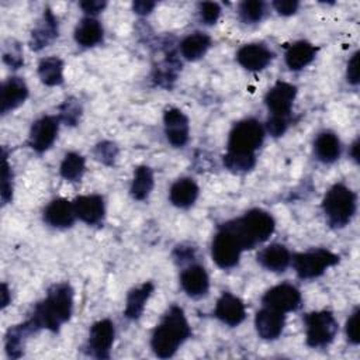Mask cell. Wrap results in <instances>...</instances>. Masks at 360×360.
Returning a JSON list of instances; mask_svg holds the SVG:
<instances>
[{"instance_id":"cell-26","label":"cell","mask_w":360,"mask_h":360,"mask_svg":"<svg viewBox=\"0 0 360 360\" xmlns=\"http://www.w3.org/2000/svg\"><path fill=\"white\" fill-rule=\"evenodd\" d=\"M211 46V38L204 32H193L180 42V52L187 60L202 58Z\"/></svg>"},{"instance_id":"cell-28","label":"cell","mask_w":360,"mask_h":360,"mask_svg":"<svg viewBox=\"0 0 360 360\" xmlns=\"http://www.w3.org/2000/svg\"><path fill=\"white\" fill-rule=\"evenodd\" d=\"M75 39L82 46H94L103 39V27L101 24L91 18L86 17L80 20L75 30Z\"/></svg>"},{"instance_id":"cell-2","label":"cell","mask_w":360,"mask_h":360,"mask_svg":"<svg viewBox=\"0 0 360 360\" xmlns=\"http://www.w3.org/2000/svg\"><path fill=\"white\" fill-rule=\"evenodd\" d=\"M191 330L180 307L172 305L152 333L150 346L158 357H172Z\"/></svg>"},{"instance_id":"cell-3","label":"cell","mask_w":360,"mask_h":360,"mask_svg":"<svg viewBox=\"0 0 360 360\" xmlns=\"http://www.w3.org/2000/svg\"><path fill=\"white\" fill-rule=\"evenodd\" d=\"M222 226L235 236L242 250H245L252 249L269 239L274 231L276 222L269 212L255 208L248 211L240 218L224 224Z\"/></svg>"},{"instance_id":"cell-24","label":"cell","mask_w":360,"mask_h":360,"mask_svg":"<svg viewBox=\"0 0 360 360\" xmlns=\"http://www.w3.org/2000/svg\"><path fill=\"white\" fill-rule=\"evenodd\" d=\"M315 53L316 48L312 44L307 41H298L287 49L285 63L291 70H300L312 62Z\"/></svg>"},{"instance_id":"cell-33","label":"cell","mask_w":360,"mask_h":360,"mask_svg":"<svg viewBox=\"0 0 360 360\" xmlns=\"http://www.w3.org/2000/svg\"><path fill=\"white\" fill-rule=\"evenodd\" d=\"M264 14V4L259 0H248L240 3L239 15L245 22H257Z\"/></svg>"},{"instance_id":"cell-8","label":"cell","mask_w":360,"mask_h":360,"mask_svg":"<svg viewBox=\"0 0 360 360\" xmlns=\"http://www.w3.org/2000/svg\"><path fill=\"white\" fill-rule=\"evenodd\" d=\"M242 248L235 239V236L224 226L215 233L211 245V255L214 262L222 267L229 269L233 267L240 257Z\"/></svg>"},{"instance_id":"cell-36","label":"cell","mask_w":360,"mask_h":360,"mask_svg":"<svg viewBox=\"0 0 360 360\" xmlns=\"http://www.w3.org/2000/svg\"><path fill=\"white\" fill-rule=\"evenodd\" d=\"M200 17L205 24H214L221 13V7L215 1H204L200 4Z\"/></svg>"},{"instance_id":"cell-38","label":"cell","mask_w":360,"mask_h":360,"mask_svg":"<svg viewBox=\"0 0 360 360\" xmlns=\"http://www.w3.org/2000/svg\"><path fill=\"white\" fill-rule=\"evenodd\" d=\"M359 308H356L353 311V314L349 316L347 322H346V336L349 339L350 343L357 345L360 342V332H359Z\"/></svg>"},{"instance_id":"cell-41","label":"cell","mask_w":360,"mask_h":360,"mask_svg":"<svg viewBox=\"0 0 360 360\" xmlns=\"http://www.w3.org/2000/svg\"><path fill=\"white\" fill-rule=\"evenodd\" d=\"M276 11L281 15H291L298 8V1L295 0H276L273 3Z\"/></svg>"},{"instance_id":"cell-7","label":"cell","mask_w":360,"mask_h":360,"mask_svg":"<svg viewBox=\"0 0 360 360\" xmlns=\"http://www.w3.org/2000/svg\"><path fill=\"white\" fill-rule=\"evenodd\" d=\"M338 262L339 256L326 249H312L304 253H297L292 259L294 269L301 278L318 277Z\"/></svg>"},{"instance_id":"cell-15","label":"cell","mask_w":360,"mask_h":360,"mask_svg":"<svg viewBox=\"0 0 360 360\" xmlns=\"http://www.w3.org/2000/svg\"><path fill=\"white\" fill-rule=\"evenodd\" d=\"M214 314L224 323L229 326H236L245 319L246 309L243 302L238 297L231 292H222V295L217 301Z\"/></svg>"},{"instance_id":"cell-44","label":"cell","mask_w":360,"mask_h":360,"mask_svg":"<svg viewBox=\"0 0 360 360\" xmlns=\"http://www.w3.org/2000/svg\"><path fill=\"white\" fill-rule=\"evenodd\" d=\"M134 7V11L138 13V14H148L152 11V8L155 7V3L153 1H135L132 4Z\"/></svg>"},{"instance_id":"cell-32","label":"cell","mask_w":360,"mask_h":360,"mask_svg":"<svg viewBox=\"0 0 360 360\" xmlns=\"http://www.w3.org/2000/svg\"><path fill=\"white\" fill-rule=\"evenodd\" d=\"M255 155H239V153H226L224 156V165L236 173H243L250 170L255 166Z\"/></svg>"},{"instance_id":"cell-22","label":"cell","mask_w":360,"mask_h":360,"mask_svg":"<svg viewBox=\"0 0 360 360\" xmlns=\"http://www.w3.org/2000/svg\"><path fill=\"white\" fill-rule=\"evenodd\" d=\"M257 260L263 267H266L270 271H284L290 264L291 256L285 246L280 243H273L264 248L257 255Z\"/></svg>"},{"instance_id":"cell-19","label":"cell","mask_w":360,"mask_h":360,"mask_svg":"<svg viewBox=\"0 0 360 360\" xmlns=\"http://www.w3.org/2000/svg\"><path fill=\"white\" fill-rule=\"evenodd\" d=\"M181 288L190 297H201L208 291L210 280L205 269L198 264H191L183 270L180 276Z\"/></svg>"},{"instance_id":"cell-21","label":"cell","mask_w":360,"mask_h":360,"mask_svg":"<svg viewBox=\"0 0 360 360\" xmlns=\"http://www.w3.org/2000/svg\"><path fill=\"white\" fill-rule=\"evenodd\" d=\"M58 37V21L51 10H45L42 18L38 21L35 28L31 32V48L39 51L46 46Z\"/></svg>"},{"instance_id":"cell-43","label":"cell","mask_w":360,"mask_h":360,"mask_svg":"<svg viewBox=\"0 0 360 360\" xmlns=\"http://www.w3.org/2000/svg\"><path fill=\"white\" fill-rule=\"evenodd\" d=\"M105 4H107L105 1H100V0H87V1H82L80 7L83 8L84 13L94 15V14H98L100 11H103Z\"/></svg>"},{"instance_id":"cell-18","label":"cell","mask_w":360,"mask_h":360,"mask_svg":"<svg viewBox=\"0 0 360 360\" xmlns=\"http://www.w3.org/2000/svg\"><path fill=\"white\" fill-rule=\"evenodd\" d=\"M44 218L53 228L70 226L76 218L73 202L65 198L52 200L45 208Z\"/></svg>"},{"instance_id":"cell-12","label":"cell","mask_w":360,"mask_h":360,"mask_svg":"<svg viewBox=\"0 0 360 360\" xmlns=\"http://www.w3.org/2000/svg\"><path fill=\"white\" fill-rule=\"evenodd\" d=\"M295 86L285 82H278L267 91L264 101L273 115H288L295 100Z\"/></svg>"},{"instance_id":"cell-6","label":"cell","mask_w":360,"mask_h":360,"mask_svg":"<svg viewBox=\"0 0 360 360\" xmlns=\"http://www.w3.org/2000/svg\"><path fill=\"white\" fill-rule=\"evenodd\" d=\"M304 322L307 345L311 347H323L329 345L336 336L338 322L329 311L307 314Z\"/></svg>"},{"instance_id":"cell-39","label":"cell","mask_w":360,"mask_h":360,"mask_svg":"<svg viewBox=\"0 0 360 360\" xmlns=\"http://www.w3.org/2000/svg\"><path fill=\"white\" fill-rule=\"evenodd\" d=\"M288 121H287V115H271L266 124L267 131L273 135V136H280L284 134V131L287 129Z\"/></svg>"},{"instance_id":"cell-10","label":"cell","mask_w":360,"mask_h":360,"mask_svg":"<svg viewBox=\"0 0 360 360\" xmlns=\"http://www.w3.org/2000/svg\"><path fill=\"white\" fill-rule=\"evenodd\" d=\"M59 129V118L55 115H44L37 120L30 131V146L37 152H45L52 146Z\"/></svg>"},{"instance_id":"cell-9","label":"cell","mask_w":360,"mask_h":360,"mask_svg":"<svg viewBox=\"0 0 360 360\" xmlns=\"http://www.w3.org/2000/svg\"><path fill=\"white\" fill-rule=\"evenodd\" d=\"M264 307L273 308L283 314L295 311L301 302V294L292 284H278L270 288L262 298Z\"/></svg>"},{"instance_id":"cell-11","label":"cell","mask_w":360,"mask_h":360,"mask_svg":"<svg viewBox=\"0 0 360 360\" xmlns=\"http://www.w3.org/2000/svg\"><path fill=\"white\" fill-rule=\"evenodd\" d=\"M115 329L110 319H101L96 322L89 335V349L97 359H108L110 349L114 343Z\"/></svg>"},{"instance_id":"cell-45","label":"cell","mask_w":360,"mask_h":360,"mask_svg":"<svg viewBox=\"0 0 360 360\" xmlns=\"http://www.w3.org/2000/svg\"><path fill=\"white\" fill-rule=\"evenodd\" d=\"M1 295H3L1 307L4 308V307L8 304V290H7V285H6V284H3V285H1Z\"/></svg>"},{"instance_id":"cell-31","label":"cell","mask_w":360,"mask_h":360,"mask_svg":"<svg viewBox=\"0 0 360 360\" xmlns=\"http://www.w3.org/2000/svg\"><path fill=\"white\" fill-rule=\"evenodd\" d=\"M60 176L69 181H77L84 173V158L76 152L65 155L60 163Z\"/></svg>"},{"instance_id":"cell-14","label":"cell","mask_w":360,"mask_h":360,"mask_svg":"<svg viewBox=\"0 0 360 360\" xmlns=\"http://www.w3.org/2000/svg\"><path fill=\"white\" fill-rule=\"evenodd\" d=\"M284 322H285L284 314L269 307L262 308L255 318L256 332L262 339H266V340L277 339L283 332Z\"/></svg>"},{"instance_id":"cell-46","label":"cell","mask_w":360,"mask_h":360,"mask_svg":"<svg viewBox=\"0 0 360 360\" xmlns=\"http://www.w3.org/2000/svg\"><path fill=\"white\" fill-rule=\"evenodd\" d=\"M359 143H360V141L356 139L354 143L352 145V156H353V159H354L356 162H359V153H357V150H359Z\"/></svg>"},{"instance_id":"cell-37","label":"cell","mask_w":360,"mask_h":360,"mask_svg":"<svg viewBox=\"0 0 360 360\" xmlns=\"http://www.w3.org/2000/svg\"><path fill=\"white\" fill-rule=\"evenodd\" d=\"M80 117V107L77 103L72 100H66L60 107V117L59 120H63L66 124L75 125Z\"/></svg>"},{"instance_id":"cell-20","label":"cell","mask_w":360,"mask_h":360,"mask_svg":"<svg viewBox=\"0 0 360 360\" xmlns=\"http://www.w3.org/2000/svg\"><path fill=\"white\" fill-rule=\"evenodd\" d=\"M28 87L20 77H10L1 86V112L6 114L25 101Z\"/></svg>"},{"instance_id":"cell-17","label":"cell","mask_w":360,"mask_h":360,"mask_svg":"<svg viewBox=\"0 0 360 360\" xmlns=\"http://www.w3.org/2000/svg\"><path fill=\"white\" fill-rule=\"evenodd\" d=\"M73 207L76 217L89 225H96L104 218V200L98 194L80 195L73 201Z\"/></svg>"},{"instance_id":"cell-5","label":"cell","mask_w":360,"mask_h":360,"mask_svg":"<svg viewBox=\"0 0 360 360\" xmlns=\"http://www.w3.org/2000/svg\"><path fill=\"white\" fill-rule=\"evenodd\" d=\"M264 139V129L255 118L239 121L231 131L228 152L239 155H255V150Z\"/></svg>"},{"instance_id":"cell-30","label":"cell","mask_w":360,"mask_h":360,"mask_svg":"<svg viewBox=\"0 0 360 360\" xmlns=\"http://www.w3.org/2000/svg\"><path fill=\"white\" fill-rule=\"evenodd\" d=\"M153 188V173L148 166H138L134 173L131 194L135 200H145Z\"/></svg>"},{"instance_id":"cell-23","label":"cell","mask_w":360,"mask_h":360,"mask_svg":"<svg viewBox=\"0 0 360 360\" xmlns=\"http://www.w3.org/2000/svg\"><path fill=\"white\" fill-rule=\"evenodd\" d=\"M198 197V186L193 179L183 177L173 183L169 191V198L173 205L187 208L194 204Z\"/></svg>"},{"instance_id":"cell-25","label":"cell","mask_w":360,"mask_h":360,"mask_svg":"<svg viewBox=\"0 0 360 360\" xmlns=\"http://www.w3.org/2000/svg\"><path fill=\"white\" fill-rule=\"evenodd\" d=\"M153 291V284L152 283H143L142 285L131 290L127 295V304H125V316L129 319H138L143 309L148 298L150 297Z\"/></svg>"},{"instance_id":"cell-29","label":"cell","mask_w":360,"mask_h":360,"mask_svg":"<svg viewBox=\"0 0 360 360\" xmlns=\"http://www.w3.org/2000/svg\"><path fill=\"white\" fill-rule=\"evenodd\" d=\"M38 76L46 86H58L63 82V62L56 56L45 58L38 65Z\"/></svg>"},{"instance_id":"cell-40","label":"cell","mask_w":360,"mask_h":360,"mask_svg":"<svg viewBox=\"0 0 360 360\" xmlns=\"http://www.w3.org/2000/svg\"><path fill=\"white\" fill-rule=\"evenodd\" d=\"M115 155H117V148L110 142H103L96 148V156L104 163H111Z\"/></svg>"},{"instance_id":"cell-16","label":"cell","mask_w":360,"mask_h":360,"mask_svg":"<svg viewBox=\"0 0 360 360\" xmlns=\"http://www.w3.org/2000/svg\"><path fill=\"white\" fill-rule=\"evenodd\" d=\"M271 59L273 52L262 44L243 45L236 53V60L239 62V65L252 72L264 69Z\"/></svg>"},{"instance_id":"cell-4","label":"cell","mask_w":360,"mask_h":360,"mask_svg":"<svg viewBox=\"0 0 360 360\" xmlns=\"http://www.w3.org/2000/svg\"><path fill=\"white\" fill-rule=\"evenodd\" d=\"M322 208L328 222L335 228H342L356 212V194L347 186L338 183L326 191Z\"/></svg>"},{"instance_id":"cell-1","label":"cell","mask_w":360,"mask_h":360,"mask_svg":"<svg viewBox=\"0 0 360 360\" xmlns=\"http://www.w3.org/2000/svg\"><path fill=\"white\" fill-rule=\"evenodd\" d=\"M73 309V291L69 284H55L49 288L48 295L41 301L30 321L37 329L45 328L52 332H56L62 323H65Z\"/></svg>"},{"instance_id":"cell-34","label":"cell","mask_w":360,"mask_h":360,"mask_svg":"<svg viewBox=\"0 0 360 360\" xmlns=\"http://www.w3.org/2000/svg\"><path fill=\"white\" fill-rule=\"evenodd\" d=\"M13 195V181H11V169L7 163L6 155L3 153V165H1V201L3 204L8 202Z\"/></svg>"},{"instance_id":"cell-13","label":"cell","mask_w":360,"mask_h":360,"mask_svg":"<svg viewBox=\"0 0 360 360\" xmlns=\"http://www.w3.org/2000/svg\"><path fill=\"white\" fill-rule=\"evenodd\" d=\"M165 122V134L167 141L176 146L181 148L188 141V118L179 108H167L163 115Z\"/></svg>"},{"instance_id":"cell-35","label":"cell","mask_w":360,"mask_h":360,"mask_svg":"<svg viewBox=\"0 0 360 360\" xmlns=\"http://www.w3.org/2000/svg\"><path fill=\"white\" fill-rule=\"evenodd\" d=\"M3 59L14 69L20 68L22 65V52L20 45L14 41H10V44H7L3 49Z\"/></svg>"},{"instance_id":"cell-27","label":"cell","mask_w":360,"mask_h":360,"mask_svg":"<svg viewBox=\"0 0 360 360\" xmlns=\"http://www.w3.org/2000/svg\"><path fill=\"white\" fill-rule=\"evenodd\" d=\"M314 152L321 162L332 163L340 155V141L332 132H322L314 142Z\"/></svg>"},{"instance_id":"cell-42","label":"cell","mask_w":360,"mask_h":360,"mask_svg":"<svg viewBox=\"0 0 360 360\" xmlns=\"http://www.w3.org/2000/svg\"><path fill=\"white\" fill-rule=\"evenodd\" d=\"M347 82L352 84L359 83V52L353 53L347 63Z\"/></svg>"}]
</instances>
